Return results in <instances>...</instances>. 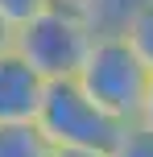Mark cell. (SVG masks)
<instances>
[{
  "mask_svg": "<svg viewBox=\"0 0 153 157\" xmlns=\"http://www.w3.org/2000/svg\"><path fill=\"white\" fill-rule=\"evenodd\" d=\"M137 120H145V124L153 128V75H149V87H145V99H141V116Z\"/></svg>",
  "mask_w": 153,
  "mask_h": 157,
  "instance_id": "obj_9",
  "label": "cell"
},
{
  "mask_svg": "<svg viewBox=\"0 0 153 157\" xmlns=\"http://www.w3.org/2000/svg\"><path fill=\"white\" fill-rule=\"evenodd\" d=\"M120 33H124V41L137 50V58L153 71V0H149V4H141L137 13L128 17V25H124Z\"/></svg>",
  "mask_w": 153,
  "mask_h": 157,
  "instance_id": "obj_6",
  "label": "cell"
},
{
  "mask_svg": "<svg viewBox=\"0 0 153 157\" xmlns=\"http://www.w3.org/2000/svg\"><path fill=\"white\" fill-rule=\"evenodd\" d=\"M37 128L58 149H104L108 153L124 124L116 116H108L75 78H54V83H46V95H41Z\"/></svg>",
  "mask_w": 153,
  "mask_h": 157,
  "instance_id": "obj_3",
  "label": "cell"
},
{
  "mask_svg": "<svg viewBox=\"0 0 153 157\" xmlns=\"http://www.w3.org/2000/svg\"><path fill=\"white\" fill-rule=\"evenodd\" d=\"M58 145L37 128V120L25 124H0V157H54Z\"/></svg>",
  "mask_w": 153,
  "mask_h": 157,
  "instance_id": "obj_5",
  "label": "cell"
},
{
  "mask_svg": "<svg viewBox=\"0 0 153 157\" xmlns=\"http://www.w3.org/2000/svg\"><path fill=\"white\" fill-rule=\"evenodd\" d=\"M54 157H108L104 149H54Z\"/></svg>",
  "mask_w": 153,
  "mask_h": 157,
  "instance_id": "obj_10",
  "label": "cell"
},
{
  "mask_svg": "<svg viewBox=\"0 0 153 157\" xmlns=\"http://www.w3.org/2000/svg\"><path fill=\"white\" fill-rule=\"evenodd\" d=\"M46 4H50V0H0V17L17 29V25H25L33 13H41Z\"/></svg>",
  "mask_w": 153,
  "mask_h": 157,
  "instance_id": "obj_8",
  "label": "cell"
},
{
  "mask_svg": "<svg viewBox=\"0 0 153 157\" xmlns=\"http://www.w3.org/2000/svg\"><path fill=\"white\" fill-rule=\"evenodd\" d=\"M41 95H46V78L33 71L17 50H4L0 54V124L37 120Z\"/></svg>",
  "mask_w": 153,
  "mask_h": 157,
  "instance_id": "obj_4",
  "label": "cell"
},
{
  "mask_svg": "<svg viewBox=\"0 0 153 157\" xmlns=\"http://www.w3.org/2000/svg\"><path fill=\"white\" fill-rule=\"evenodd\" d=\"M108 157H153V128L145 120H128L120 128V136L112 141Z\"/></svg>",
  "mask_w": 153,
  "mask_h": 157,
  "instance_id": "obj_7",
  "label": "cell"
},
{
  "mask_svg": "<svg viewBox=\"0 0 153 157\" xmlns=\"http://www.w3.org/2000/svg\"><path fill=\"white\" fill-rule=\"evenodd\" d=\"M149 66L137 58V50L124 41V33H95L87 58H83L75 83L120 124L141 116V99L149 87Z\"/></svg>",
  "mask_w": 153,
  "mask_h": 157,
  "instance_id": "obj_2",
  "label": "cell"
},
{
  "mask_svg": "<svg viewBox=\"0 0 153 157\" xmlns=\"http://www.w3.org/2000/svg\"><path fill=\"white\" fill-rule=\"evenodd\" d=\"M13 33H17V29L0 17V54H4V50H13Z\"/></svg>",
  "mask_w": 153,
  "mask_h": 157,
  "instance_id": "obj_11",
  "label": "cell"
},
{
  "mask_svg": "<svg viewBox=\"0 0 153 157\" xmlns=\"http://www.w3.org/2000/svg\"><path fill=\"white\" fill-rule=\"evenodd\" d=\"M91 41H95V29H91V21L83 17V8L75 0H50L41 13H33L13 33V50L46 83L75 78Z\"/></svg>",
  "mask_w": 153,
  "mask_h": 157,
  "instance_id": "obj_1",
  "label": "cell"
}]
</instances>
